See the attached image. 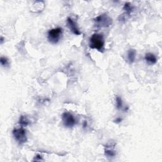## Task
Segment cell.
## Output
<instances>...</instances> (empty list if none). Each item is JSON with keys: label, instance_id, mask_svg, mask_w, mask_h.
Masks as SVG:
<instances>
[{"label": "cell", "instance_id": "obj_12", "mask_svg": "<svg viewBox=\"0 0 162 162\" xmlns=\"http://www.w3.org/2000/svg\"><path fill=\"white\" fill-rule=\"evenodd\" d=\"M123 10L127 15H130L133 10V7L131 6L129 3H126L123 6Z\"/></svg>", "mask_w": 162, "mask_h": 162}, {"label": "cell", "instance_id": "obj_17", "mask_svg": "<svg viewBox=\"0 0 162 162\" xmlns=\"http://www.w3.org/2000/svg\"><path fill=\"white\" fill-rule=\"evenodd\" d=\"M0 41H1V44H2L3 42H4V38H3V37H1V39H0Z\"/></svg>", "mask_w": 162, "mask_h": 162}, {"label": "cell", "instance_id": "obj_2", "mask_svg": "<svg viewBox=\"0 0 162 162\" xmlns=\"http://www.w3.org/2000/svg\"><path fill=\"white\" fill-rule=\"evenodd\" d=\"M63 35V29L61 27H56L50 29L48 32V39L53 44H57Z\"/></svg>", "mask_w": 162, "mask_h": 162}, {"label": "cell", "instance_id": "obj_14", "mask_svg": "<svg viewBox=\"0 0 162 162\" xmlns=\"http://www.w3.org/2000/svg\"><path fill=\"white\" fill-rule=\"evenodd\" d=\"M41 160H43V158H42V156L39 154H37L35 156L34 159L33 160V161H41Z\"/></svg>", "mask_w": 162, "mask_h": 162}, {"label": "cell", "instance_id": "obj_6", "mask_svg": "<svg viewBox=\"0 0 162 162\" xmlns=\"http://www.w3.org/2000/svg\"><path fill=\"white\" fill-rule=\"evenodd\" d=\"M67 22L68 27H69L70 31L72 32L74 34L77 36H79L81 34L82 32L80 31V30H79L77 23L72 19V18L70 17H68Z\"/></svg>", "mask_w": 162, "mask_h": 162}, {"label": "cell", "instance_id": "obj_10", "mask_svg": "<svg viewBox=\"0 0 162 162\" xmlns=\"http://www.w3.org/2000/svg\"><path fill=\"white\" fill-rule=\"evenodd\" d=\"M18 123H19L22 127H24L29 125L30 121L25 115H22L20 116L19 120H18Z\"/></svg>", "mask_w": 162, "mask_h": 162}, {"label": "cell", "instance_id": "obj_4", "mask_svg": "<svg viewBox=\"0 0 162 162\" xmlns=\"http://www.w3.org/2000/svg\"><path fill=\"white\" fill-rule=\"evenodd\" d=\"M12 133L15 141L19 144H23L27 141V130L24 127H22L13 129Z\"/></svg>", "mask_w": 162, "mask_h": 162}, {"label": "cell", "instance_id": "obj_8", "mask_svg": "<svg viewBox=\"0 0 162 162\" xmlns=\"http://www.w3.org/2000/svg\"><path fill=\"white\" fill-rule=\"evenodd\" d=\"M144 60L148 65H152L157 62V58L152 53H148L145 55Z\"/></svg>", "mask_w": 162, "mask_h": 162}, {"label": "cell", "instance_id": "obj_1", "mask_svg": "<svg viewBox=\"0 0 162 162\" xmlns=\"http://www.w3.org/2000/svg\"><path fill=\"white\" fill-rule=\"evenodd\" d=\"M104 37L101 34H93L89 39V47L100 52H103L104 50Z\"/></svg>", "mask_w": 162, "mask_h": 162}, {"label": "cell", "instance_id": "obj_3", "mask_svg": "<svg viewBox=\"0 0 162 162\" xmlns=\"http://www.w3.org/2000/svg\"><path fill=\"white\" fill-rule=\"evenodd\" d=\"M95 25L99 27H108L113 23L112 18L107 13L100 15L95 18Z\"/></svg>", "mask_w": 162, "mask_h": 162}, {"label": "cell", "instance_id": "obj_5", "mask_svg": "<svg viewBox=\"0 0 162 162\" xmlns=\"http://www.w3.org/2000/svg\"><path fill=\"white\" fill-rule=\"evenodd\" d=\"M62 119L64 126L67 128L73 127L77 123L75 116L70 112H65L62 115Z\"/></svg>", "mask_w": 162, "mask_h": 162}, {"label": "cell", "instance_id": "obj_11", "mask_svg": "<svg viewBox=\"0 0 162 162\" xmlns=\"http://www.w3.org/2000/svg\"><path fill=\"white\" fill-rule=\"evenodd\" d=\"M116 107L118 110H122L123 107L122 99L119 96L116 97Z\"/></svg>", "mask_w": 162, "mask_h": 162}, {"label": "cell", "instance_id": "obj_7", "mask_svg": "<svg viewBox=\"0 0 162 162\" xmlns=\"http://www.w3.org/2000/svg\"><path fill=\"white\" fill-rule=\"evenodd\" d=\"M116 145V143H110V144L105 146L104 148V154L107 157L113 158L116 156V151L114 149L115 146Z\"/></svg>", "mask_w": 162, "mask_h": 162}, {"label": "cell", "instance_id": "obj_13", "mask_svg": "<svg viewBox=\"0 0 162 162\" xmlns=\"http://www.w3.org/2000/svg\"><path fill=\"white\" fill-rule=\"evenodd\" d=\"M0 63H1V66L3 67H7L10 65L9 60L5 56H1V59H0Z\"/></svg>", "mask_w": 162, "mask_h": 162}, {"label": "cell", "instance_id": "obj_16", "mask_svg": "<svg viewBox=\"0 0 162 162\" xmlns=\"http://www.w3.org/2000/svg\"><path fill=\"white\" fill-rule=\"evenodd\" d=\"M82 126H83V128L87 127V126H88V122H87V121H84L83 124H82Z\"/></svg>", "mask_w": 162, "mask_h": 162}, {"label": "cell", "instance_id": "obj_15", "mask_svg": "<svg viewBox=\"0 0 162 162\" xmlns=\"http://www.w3.org/2000/svg\"><path fill=\"white\" fill-rule=\"evenodd\" d=\"M122 120H123V119L120 118V117H117L116 119H115L114 120V122L115 123H121L122 122Z\"/></svg>", "mask_w": 162, "mask_h": 162}, {"label": "cell", "instance_id": "obj_9", "mask_svg": "<svg viewBox=\"0 0 162 162\" xmlns=\"http://www.w3.org/2000/svg\"><path fill=\"white\" fill-rule=\"evenodd\" d=\"M136 57V51L134 49H130L127 52V58L130 63H133Z\"/></svg>", "mask_w": 162, "mask_h": 162}]
</instances>
